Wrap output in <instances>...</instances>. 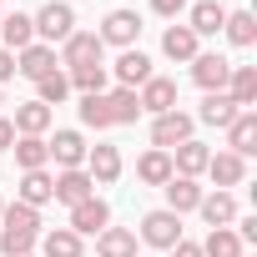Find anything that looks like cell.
Returning <instances> with one entry per match:
<instances>
[{"mask_svg": "<svg viewBox=\"0 0 257 257\" xmlns=\"http://www.w3.org/2000/svg\"><path fill=\"white\" fill-rule=\"evenodd\" d=\"M6 227H0V252L6 257H31V247L41 242V212L16 202V207H0Z\"/></svg>", "mask_w": 257, "mask_h": 257, "instance_id": "cell-1", "label": "cell"}, {"mask_svg": "<svg viewBox=\"0 0 257 257\" xmlns=\"http://www.w3.org/2000/svg\"><path fill=\"white\" fill-rule=\"evenodd\" d=\"M31 26H36L41 46H56V41H66L76 31V11L66 6V0H51V6H41V16H31Z\"/></svg>", "mask_w": 257, "mask_h": 257, "instance_id": "cell-2", "label": "cell"}, {"mask_svg": "<svg viewBox=\"0 0 257 257\" xmlns=\"http://www.w3.org/2000/svg\"><path fill=\"white\" fill-rule=\"evenodd\" d=\"M142 242H147V247L172 252V247L182 242V217H177V212H167V207L147 212V217H142Z\"/></svg>", "mask_w": 257, "mask_h": 257, "instance_id": "cell-3", "label": "cell"}, {"mask_svg": "<svg viewBox=\"0 0 257 257\" xmlns=\"http://www.w3.org/2000/svg\"><path fill=\"white\" fill-rule=\"evenodd\" d=\"M192 116L187 111H162V116H152V147L157 152H172V147H182V142H192Z\"/></svg>", "mask_w": 257, "mask_h": 257, "instance_id": "cell-4", "label": "cell"}, {"mask_svg": "<svg viewBox=\"0 0 257 257\" xmlns=\"http://www.w3.org/2000/svg\"><path fill=\"white\" fill-rule=\"evenodd\" d=\"M227 76H232V61H227V56H217V51H197V61H192V81H197L202 91H227Z\"/></svg>", "mask_w": 257, "mask_h": 257, "instance_id": "cell-5", "label": "cell"}, {"mask_svg": "<svg viewBox=\"0 0 257 257\" xmlns=\"http://www.w3.org/2000/svg\"><path fill=\"white\" fill-rule=\"evenodd\" d=\"M142 36V16L137 11H111L106 26H101V46H121V51H132Z\"/></svg>", "mask_w": 257, "mask_h": 257, "instance_id": "cell-6", "label": "cell"}, {"mask_svg": "<svg viewBox=\"0 0 257 257\" xmlns=\"http://www.w3.org/2000/svg\"><path fill=\"white\" fill-rule=\"evenodd\" d=\"M101 36H91V31H71L66 41H61V66H91V61H101Z\"/></svg>", "mask_w": 257, "mask_h": 257, "instance_id": "cell-7", "label": "cell"}, {"mask_svg": "<svg viewBox=\"0 0 257 257\" xmlns=\"http://www.w3.org/2000/svg\"><path fill=\"white\" fill-rule=\"evenodd\" d=\"M86 197H96V182L86 177V167H71V172H61V177L51 182V202L76 207V202H86Z\"/></svg>", "mask_w": 257, "mask_h": 257, "instance_id": "cell-8", "label": "cell"}, {"mask_svg": "<svg viewBox=\"0 0 257 257\" xmlns=\"http://www.w3.org/2000/svg\"><path fill=\"white\" fill-rule=\"evenodd\" d=\"M106 222H111V207L101 197H86V202L71 207V232L76 237H96V232H106Z\"/></svg>", "mask_w": 257, "mask_h": 257, "instance_id": "cell-9", "label": "cell"}, {"mask_svg": "<svg viewBox=\"0 0 257 257\" xmlns=\"http://www.w3.org/2000/svg\"><path fill=\"white\" fill-rule=\"evenodd\" d=\"M111 71H116V81H121L126 91H137V86H147V81H152V56L132 46V51H121V56H116V66H111Z\"/></svg>", "mask_w": 257, "mask_h": 257, "instance_id": "cell-10", "label": "cell"}, {"mask_svg": "<svg viewBox=\"0 0 257 257\" xmlns=\"http://www.w3.org/2000/svg\"><path fill=\"white\" fill-rule=\"evenodd\" d=\"M61 61H56V46H41V41H31L21 56H16V76H31V81H41V76H51Z\"/></svg>", "mask_w": 257, "mask_h": 257, "instance_id": "cell-11", "label": "cell"}, {"mask_svg": "<svg viewBox=\"0 0 257 257\" xmlns=\"http://www.w3.org/2000/svg\"><path fill=\"white\" fill-rule=\"evenodd\" d=\"M137 101H142V111H147V116L177 111V81H167V76H152V81L137 91Z\"/></svg>", "mask_w": 257, "mask_h": 257, "instance_id": "cell-12", "label": "cell"}, {"mask_svg": "<svg viewBox=\"0 0 257 257\" xmlns=\"http://www.w3.org/2000/svg\"><path fill=\"white\" fill-rule=\"evenodd\" d=\"M46 152H51V162L61 167V172H71V167H81L86 162V142H81V132H56L51 142H46Z\"/></svg>", "mask_w": 257, "mask_h": 257, "instance_id": "cell-13", "label": "cell"}, {"mask_svg": "<svg viewBox=\"0 0 257 257\" xmlns=\"http://www.w3.org/2000/svg\"><path fill=\"white\" fill-rule=\"evenodd\" d=\"M86 177H91L96 187H111V182L121 177V152H116V147H91V152H86Z\"/></svg>", "mask_w": 257, "mask_h": 257, "instance_id": "cell-14", "label": "cell"}, {"mask_svg": "<svg viewBox=\"0 0 257 257\" xmlns=\"http://www.w3.org/2000/svg\"><path fill=\"white\" fill-rule=\"evenodd\" d=\"M197 212H202L207 227H232V222H237V197H232V192H202Z\"/></svg>", "mask_w": 257, "mask_h": 257, "instance_id": "cell-15", "label": "cell"}, {"mask_svg": "<svg viewBox=\"0 0 257 257\" xmlns=\"http://www.w3.org/2000/svg\"><path fill=\"white\" fill-rule=\"evenodd\" d=\"M227 147H232L242 162L257 152V111H237V116H232V126H227Z\"/></svg>", "mask_w": 257, "mask_h": 257, "instance_id": "cell-16", "label": "cell"}, {"mask_svg": "<svg viewBox=\"0 0 257 257\" xmlns=\"http://www.w3.org/2000/svg\"><path fill=\"white\" fill-rule=\"evenodd\" d=\"M227 26V6H222V0H197V6H192V21H187V31L202 41V36H217Z\"/></svg>", "mask_w": 257, "mask_h": 257, "instance_id": "cell-17", "label": "cell"}, {"mask_svg": "<svg viewBox=\"0 0 257 257\" xmlns=\"http://www.w3.org/2000/svg\"><path fill=\"white\" fill-rule=\"evenodd\" d=\"M227 96H232L237 111H252V106H257V66H232V76H227Z\"/></svg>", "mask_w": 257, "mask_h": 257, "instance_id": "cell-18", "label": "cell"}, {"mask_svg": "<svg viewBox=\"0 0 257 257\" xmlns=\"http://www.w3.org/2000/svg\"><path fill=\"white\" fill-rule=\"evenodd\" d=\"M11 126H16L21 137H46V132H51V106H41V101H21L16 116H11Z\"/></svg>", "mask_w": 257, "mask_h": 257, "instance_id": "cell-19", "label": "cell"}, {"mask_svg": "<svg viewBox=\"0 0 257 257\" xmlns=\"http://www.w3.org/2000/svg\"><path fill=\"white\" fill-rule=\"evenodd\" d=\"M172 152H177V157H172V172H177V177H192V182H197V177L207 172V162H212V152H207L202 142H182V147H172Z\"/></svg>", "mask_w": 257, "mask_h": 257, "instance_id": "cell-20", "label": "cell"}, {"mask_svg": "<svg viewBox=\"0 0 257 257\" xmlns=\"http://www.w3.org/2000/svg\"><path fill=\"white\" fill-rule=\"evenodd\" d=\"M207 177L227 192V187H242V177H247V162L237 157V152H217L212 162H207Z\"/></svg>", "mask_w": 257, "mask_h": 257, "instance_id": "cell-21", "label": "cell"}, {"mask_svg": "<svg viewBox=\"0 0 257 257\" xmlns=\"http://www.w3.org/2000/svg\"><path fill=\"white\" fill-rule=\"evenodd\" d=\"M96 257H137V232H132V227H106V232H96Z\"/></svg>", "mask_w": 257, "mask_h": 257, "instance_id": "cell-22", "label": "cell"}, {"mask_svg": "<svg viewBox=\"0 0 257 257\" xmlns=\"http://www.w3.org/2000/svg\"><path fill=\"white\" fill-rule=\"evenodd\" d=\"M162 192H167V212H177V217L182 212H197V202H202V187L192 177H172Z\"/></svg>", "mask_w": 257, "mask_h": 257, "instance_id": "cell-23", "label": "cell"}, {"mask_svg": "<svg viewBox=\"0 0 257 257\" xmlns=\"http://www.w3.org/2000/svg\"><path fill=\"white\" fill-rule=\"evenodd\" d=\"M0 41H6V51L16 56V51H26L31 41H36V26H31V16H0Z\"/></svg>", "mask_w": 257, "mask_h": 257, "instance_id": "cell-24", "label": "cell"}, {"mask_svg": "<svg viewBox=\"0 0 257 257\" xmlns=\"http://www.w3.org/2000/svg\"><path fill=\"white\" fill-rule=\"evenodd\" d=\"M66 81H71L81 96H106V81H111V71H106L101 61H91V66H76V71H66Z\"/></svg>", "mask_w": 257, "mask_h": 257, "instance_id": "cell-25", "label": "cell"}, {"mask_svg": "<svg viewBox=\"0 0 257 257\" xmlns=\"http://www.w3.org/2000/svg\"><path fill=\"white\" fill-rule=\"evenodd\" d=\"M137 177H142L147 187H167V182L177 177V172H172V152H157V147H152V152L137 162Z\"/></svg>", "mask_w": 257, "mask_h": 257, "instance_id": "cell-26", "label": "cell"}, {"mask_svg": "<svg viewBox=\"0 0 257 257\" xmlns=\"http://www.w3.org/2000/svg\"><path fill=\"white\" fill-rule=\"evenodd\" d=\"M51 182H56V177H51L46 167H41V172H21V187H16V192H21V202H26V207H36V212H41V207L51 202Z\"/></svg>", "mask_w": 257, "mask_h": 257, "instance_id": "cell-27", "label": "cell"}, {"mask_svg": "<svg viewBox=\"0 0 257 257\" xmlns=\"http://www.w3.org/2000/svg\"><path fill=\"white\" fill-rule=\"evenodd\" d=\"M232 116H237V106H232V96L227 91H207V101H202V111H197V121H207V126H232Z\"/></svg>", "mask_w": 257, "mask_h": 257, "instance_id": "cell-28", "label": "cell"}, {"mask_svg": "<svg viewBox=\"0 0 257 257\" xmlns=\"http://www.w3.org/2000/svg\"><path fill=\"white\" fill-rule=\"evenodd\" d=\"M106 111H111V126H132V121L142 116V101H137V91L116 86V91L106 96Z\"/></svg>", "mask_w": 257, "mask_h": 257, "instance_id": "cell-29", "label": "cell"}, {"mask_svg": "<svg viewBox=\"0 0 257 257\" xmlns=\"http://www.w3.org/2000/svg\"><path fill=\"white\" fill-rule=\"evenodd\" d=\"M11 152H16V167H21V172H41V167L51 162V152H46V137H21Z\"/></svg>", "mask_w": 257, "mask_h": 257, "instance_id": "cell-30", "label": "cell"}, {"mask_svg": "<svg viewBox=\"0 0 257 257\" xmlns=\"http://www.w3.org/2000/svg\"><path fill=\"white\" fill-rule=\"evenodd\" d=\"M197 247H202V257H242V237L232 227H212L207 242H197Z\"/></svg>", "mask_w": 257, "mask_h": 257, "instance_id": "cell-31", "label": "cell"}, {"mask_svg": "<svg viewBox=\"0 0 257 257\" xmlns=\"http://www.w3.org/2000/svg\"><path fill=\"white\" fill-rule=\"evenodd\" d=\"M227 41L237 46V51H247L252 41H257V21H252V11H227Z\"/></svg>", "mask_w": 257, "mask_h": 257, "instance_id": "cell-32", "label": "cell"}, {"mask_svg": "<svg viewBox=\"0 0 257 257\" xmlns=\"http://www.w3.org/2000/svg\"><path fill=\"white\" fill-rule=\"evenodd\" d=\"M162 51H167L172 61H197V36H192L187 26H167V36H162Z\"/></svg>", "mask_w": 257, "mask_h": 257, "instance_id": "cell-33", "label": "cell"}, {"mask_svg": "<svg viewBox=\"0 0 257 257\" xmlns=\"http://www.w3.org/2000/svg\"><path fill=\"white\" fill-rule=\"evenodd\" d=\"M41 257H81V237L71 227H56L41 237Z\"/></svg>", "mask_w": 257, "mask_h": 257, "instance_id": "cell-34", "label": "cell"}, {"mask_svg": "<svg viewBox=\"0 0 257 257\" xmlns=\"http://www.w3.org/2000/svg\"><path fill=\"white\" fill-rule=\"evenodd\" d=\"M66 96H71L66 71H51V76H41V81H36V101H41V106H61Z\"/></svg>", "mask_w": 257, "mask_h": 257, "instance_id": "cell-35", "label": "cell"}, {"mask_svg": "<svg viewBox=\"0 0 257 257\" xmlns=\"http://www.w3.org/2000/svg\"><path fill=\"white\" fill-rule=\"evenodd\" d=\"M81 121L91 132H106L111 126V111H106V96H81Z\"/></svg>", "mask_w": 257, "mask_h": 257, "instance_id": "cell-36", "label": "cell"}, {"mask_svg": "<svg viewBox=\"0 0 257 257\" xmlns=\"http://www.w3.org/2000/svg\"><path fill=\"white\" fill-rule=\"evenodd\" d=\"M152 11H157V16H167V21H177V16L187 11V0H152Z\"/></svg>", "mask_w": 257, "mask_h": 257, "instance_id": "cell-37", "label": "cell"}, {"mask_svg": "<svg viewBox=\"0 0 257 257\" xmlns=\"http://www.w3.org/2000/svg\"><path fill=\"white\" fill-rule=\"evenodd\" d=\"M11 76H16V56H11V51H6V46H0V86H6V81H11Z\"/></svg>", "mask_w": 257, "mask_h": 257, "instance_id": "cell-38", "label": "cell"}, {"mask_svg": "<svg viewBox=\"0 0 257 257\" xmlns=\"http://www.w3.org/2000/svg\"><path fill=\"white\" fill-rule=\"evenodd\" d=\"M11 147H16V126L0 116V152H11Z\"/></svg>", "mask_w": 257, "mask_h": 257, "instance_id": "cell-39", "label": "cell"}, {"mask_svg": "<svg viewBox=\"0 0 257 257\" xmlns=\"http://www.w3.org/2000/svg\"><path fill=\"white\" fill-rule=\"evenodd\" d=\"M237 227H242V232H237V237H242V247H247V242H257V217H242Z\"/></svg>", "mask_w": 257, "mask_h": 257, "instance_id": "cell-40", "label": "cell"}, {"mask_svg": "<svg viewBox=\"0 0 257 257\" xmlns=\"http://www.w3.org/2000/svg\"><path fill=\"white\" fill-rule=\"evenodd\" d=\"M172 257H202V247H197V242H187V237H182V242H177V247H172Z\"/></svg>", "mask_w": 257, "mask_h": 257, "instance_id": "cell-41", "label": "cell"}, {"mask_svg": "<svg viewBox=\"0 0 257 257\" xmlns=\"http://www.w3.org/2000/svg\"><path fill=\"white\" fill-rule=\"evenodd\" d=\"M0 106H6V96H0Z\"/></svg>", "mask_w": 257, "mask_h": 257, "instance_id": "cell-42", "label": "cell"}, {"mask_svg": "<svg viewBox=\"0 0 257 257\" xmlns=\"http://www.w3.org/2000/svg\"><path fill=\"white\" fill-rule=\"evenodd\" d=\"M0 207H6V202H0Z\"/></svg>", "mask_w": 257, "mask_h": 257, "instance_id": "cell-43", "label": "cell"}, {"mask_svg": "<svg viewBox=\"0 0 257 257\" xmlns=\"http://www.w3.org/2000/svg\"><path fill=\"white\" fill-rule=\"evenodd\" d=\"M31 257H36V252H31Z\"/></svg>", "mask_w": 257, "mask_h": 257, "instance_id": "cell-44", "label": "cell"}]
</instances>
